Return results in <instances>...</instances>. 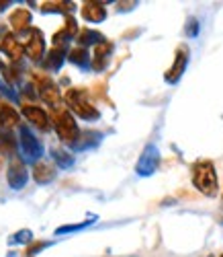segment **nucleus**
I'll return each instance as SVG.
<instances>
[{
    "instance_id": "obj_17",
    "label": "nucleus",
    "mask_w": 223,
    "mask_h": 257,
    "mask_svg": "<svg viewBox=\"0 0 223 257\" xmlns=\"http://www.w3.org/2000/svg\"><path fill=\"white\" fill-rule=\"evenodd\" d=\"M68 62L74 64V66H78L80 70H92V54H88L86 48H72L68 52Z\"/></svg>"
},
{
    "instance_id": "obj_22",
    "label": "nucleus",
    "mask_w": 223,
    "mask_h": 257,
    "mask_svg": "<svg viewBox=\"0 0 223 257\" xmlns=\"http://www.w3.org/2000/svg\"><path fill=\"white\" fill-rule=\"evenodd\" d=\"M16 148H18V140H16V136L10 130H2V132H0V153H2L4 157L14 159Z\"/></svg>"
},
{
    "instance_id": "obj_5",
    "label": "nucleus",
    "mask_w": 223,
    "mask_h": 257,
    "mask_svg": "<svg viewBox=\"0 0 223 257\" xmlns=\"http://www.w3.org/2000/svg\"><path fill=\"white\" fill-rule=\"evenodd\" d=\"M160 163H162V155L158 151V146H156L154 142L146 144L144 146V151L136 163V173L140 177H152L156 171L160 169Z\"/></svg>"
},
{
    "instance_id": "obj_38",
    "label": "nucleus",
    "mask_w": 223,
    "mask_h": 257,
    "mask_svg": "<svg viewBox=\"0 0 223 257\" xmlns=\"http://www.w3.org/2000/svg\"><path fill=\"white\" fill-rule=\"evenodd\" d=\"M0 103H2V101H0Z\"/></svg>"
},
{
    "instance_id": "obj_6",
    "label": "nucleus",
    "mask_w": 223,
    "mask_h": 257,
    "mask_svg": "<svg viewBox=\"0 0 223 257\" xmlns=\"http://www.w3.org/2000/svg\"><path fill=\"white\" fill-rule=\"evenodd\" d=\"M188 62H190V50L186 44H180L174 52V62L170 64V68L164 72V80L166 84H178L188 68Z\"/></svg>"
},
{
    "instance_id": "obj_18",
    "label": "nucleus",
    "mask_w": 223,
    "mask_h": 257,
    "mask_svg": "<svg viewBox=\"0 0 223 257\" xmlns=\"http://www.w3.org/2000/svg\"><path fill=\"white\" fill-rule=\"evenodd\" d=\"M39 11L43 15H64V17H68L76 11V5L66 3V0H54V3H41Z\"/></svg>"
},
{
    "instance_id": "obj_25",
    "label": "nucleus",
    "mask_w": 223,
    "mask_h": 257,
    "mask_svg": "<svg viewBox=\"0 0 223 257\" xmlns=\"http://www.w3.org/2000/svg\"><path fill=\"white\" fill-rule=\"evenodd\" d=\"M72 39H76L74 35H70V31L66 29V27H62L60 31H56L54 33V37H52V44H54V48H60V50H68V46H70V41ZM70 52V50H68Z\"/></svg>"
},
{
    "instance_id": "obj_32",
    "label": "nucleus",
    "mask_w": 223,
    "mask_h": 257,
    "mask_svg": "<svg viewBox=\"0 0 223 257\" xmlns=\"http://www.w3.org/2000/svg\"><path fill=\"white\" fill-rule=\"evenodd\" d=\"M140 3H117V11L119 13H127V11H133Z\"/></svg>"
},
{
    "instance_id": "obj_20",
    "label": "nucleus",
    "mask_w": 223,
    "mask_h": 257,
    "mask_svg": "<svg viewBox=\"0 0 223 257\" xmlns=\"http://www.w3.org/2000/svg\"><path fill=\"white\" fill-rule=\"evenodd\" d=\"M0 125L4 127V130H12V127L20 125L18 123V111L10 103H0Z\"/></svg>"
},
{
    "instance_id": "obj_10",
    "label": "nucleus",
    "mask_w": 223,
    "mask_h": 257,
    "mask_svg": "<svg viewBox=\"0 0 223 257\" xmlns=\"http://www.w3.org/2000/svg\"><path fill=\"white\" fill-rule=\"evenodd\" d=\"M46 37H43L41 29L37 27H31L29 29V39L25 44V56L31 60V62H43L46 58Z\"/></svg>"
},
{
    "instance_id": "obj_23",
    "label": "nucleus",
    "mask_w": 223,
    "mask_h": 257,
    "mask_svg": "<svg viewBox=\"0 0 223 257\" xmlns=\"http://www.w3.org/2000/svg\"><path fill=\"white\" fill-rule=\"evenodd\" d=\"M52 159L58 169H70L74 165V155L64 148H52Z\"/></svg>"
},
{
    "instance_id": "obj_1",
    "label": "nucleus",
    "mask_w": 223,
    "mask_h": 257,
    "mask_svg": "<svg viewBox=\"0 0 223 257\" xmlns=\"http://www.w3.org/2000/svg\"><path fill=\"white\" fill-rule=\"evenodd\" d=\"M190 181L192 187L205 198H217L219 194V177L215 163L209 159H198L190 165Z\"/></svg>"
},
{
    "instance_id": "obj_21",
    "label": "nucleus",
    "mask_w": 223,
    "mask_h": 257,
    "mask_svg": "<svg viewBox=\"0 0 223 257\" xmlns=\"http://www.w3.org/2000/svg\"><path fill=\"white\" fill-rule=\"evenodd\" d=\"M100 140H102V134L100 132H82L80 134V138H78V142L72 146V151L74 153H80V151H88V148H96L98 144H100Z\"/></svg>"
},
{
    "instance_id": "obj_29",
    "label": "nucleus",
    "mask_w": 223,
    "mask_h": 257,
    "mask_svg": "<svg viewBox=\"0 0 223 257\" xmlns=\"http://www.w3.org/2000/svg\"><path fill=\"white\" fill-rule=\"evenodd\" d=\"M198 31H200V23H198V19L188 17L186 25H184V33H186V37L194 39V37H198Z\"/></svg>"
},
{
    "instance_id": "obj_8",
    "label": "nucleus",
    "mask_w": 223,
    "mask_h": 257,
    "mask_svg": "<svg viewBox=\"0 0 223 257\" xmlns=\"http://www.w3.org/2000/svg\"><path fill=\"white\" fill-rule=\"evenodd\" d=\"M6 181H8L10 189H14V191L23 189V187L27 185V181H29V171H27L23 159H18V157L10 159L8 169H6Z\"/></svg>"
},
{
    "instance_id": "obj_34",
    "label": "nucleus",
    "mask_w": 223,
    "mask_h": 257,
    "mask_svg": "<svg viewBox=\"0 0 223 257\" xmlns=\"http://www.w3.org/2000/svg\"><path fill=\"white\" fill-rule=\"evenodd\" d=\"M205 257H215V255H213V253H209V255H205Z\"/></svg>"
},
{
    "instance_id": "obj_19",
    "label": "nucleus",
    "mask_w": 223,
    "mask_h": 257,
    "mask_svg": "<svg viewBox=\"0 0 223 257\" xmlns=\"http://www.w3.org/2000/svg\"><path fill=\"white\" fill-rule=\"evenodd\" d=\"M76 41H78V46L80 48H90V46H100V44H104V35L100 33V31H96V29H80V33H78V37H76Z\"/></svg>"
},
{
    "instance_id": "obj_30",
    "label": "nucleus",
    "mask_w": 223,
    "mask_h": 257,
    "mask_svg": "<svg viewBox=\"0 0 223 257\" xmlns=\"http://www.w3.org/2000/svg\"><path fill=\"white\" fill-rule=\"evenodd\" d=\"M64 27L70 31V35H74V37H78V33H80V29H78V23H76V19L72 17V15H68L64 19Z\"/></svg>"
},
{
    "instance_id": "obj_35",
    "label": "nucleus",
    "mask_w": 223,
    "mask_h": 257,
    "mask_svg": "<svg viewBox=\"0 0 223 257\" xmlns=\"http://www.w3.org/2000/svg\"><path fill=\"white\" fill-rule=\"evenodd\" d=\"M2 66H4V64H2V62H0V68H2Z\"/></svg>"
},
{
    "instance_id": "obj_4",
    "label": "nucleus",
    "mask_w": 223,
    "mask_h": 257,
    "mask_svg": "<svg viewBox=\"0 0 223 257\" xmlns=\"http://www.w3.org/2000/svg\"><path fill=\"white\" fill-rule=\"evenodd\" d=\"M33 82L37 87V93L39 97L43 99V103H48V107L52 111H58L62 107H66L64 103V97L60 93V87L48 76V74H39V72H33Z\"/></svg>"
},
{
    "instance_id": "obj_37",
    "label": "nucleus",
    "mask_w": 223,
    "mask_h": 257,
    "mask_svg": "<svg viewBox=\"0 0 223 257\" xmlns=\"http://www.w3.org/2000/svg\"><path fill=\"white\" fill-rule=\"evenodd\" d=\"M219 257H223V253H221V255H219Z\"/></svg>"
},
{
    "instance_id": "obj_36",
    "label": "nucleus",
    "mask_w": 223,
    "mask_h": 257,
    "mask_svg": "<svg viewBox=\"0 0 223 257\" xmlns=\"http://www.w3.org/2000/svg\"><path fill=\"white\" fill-rule=\"evenodd\" d=\"M221 202H223V196H221Z\"/></svg>"
},
{
    "instance_id": "obj_15",
    "label": "nucleus",
    "mask_w": 223,
    "mask_h": 257,
    "mask_svg": "<svg viewBox=\"0 0 223 257\" xmlns=\"http://www.w3.org/2000/svg\"><path fill=\"white\" fill-rule=\"evenodd\" d=\"M58 177V167L52 163H35L33 167V179L39 185H48Z\"/></svg>"
},
{
    "instance_id": "obj_7",
    "label": "nucleus",
    "mask_w": 223,
    "mask_h": 257,
    "mask_svg": "<svg viewBox=\"0 0 223 257\" xmlns=\"http://www.w3.org/2000/svg\"><path fill=\"white\" fill-rule=\"evenodd\" d=\"M18 144H20V153H23L25 161H37L43 155V146L37 140V136L31 132V127L20 123L18 125Z\"/></svg>"
},
{
    "instance_id": "obj_28",
    "label": "nucleus",
    "mask_w": 223,
    "mask_h": 257,
    "mask_svg": "<svg viewBox=\"0 0 223 257\" xmlns=\"http://www.w3.org/2000/svg\"><path fill=\"white\" fill-rule=\"evenodd\" d=\"M50 245H52V241H35V243H31V245L27 247V251H25L23 257H37L43 249H48Z\"/></svg>"
},
{
    "instance_id": "obj_27",
    "label": "nucleus",
    "mask_w": 223,
    "mask_h": 257,
    "mask_svg": "<svg viewBox=\"0 0 223 257\" xmlns=\"http://www.w3.org/2000/svg\"><path fill=\"white\" fill-rule=\"evenodd\" d=\"M0 72H2V76L6 78V84H10V87H12V84L18 82V78H20V62L18 64H10V66H6V64H4V66L0 68Z\"/></svg>"
},
{
    "instance_id": "obj_16",
    "label": "nucleus",
    "mask_w": 223,
    "mask_h": 257,
    "mask_svg": "<svg viewBox=\"0 0 223 257\" xmlns=\"http://www.w3.org/2000/svg\"><path fill=\"white\" fill-rule=\"evenodd\" d=\"M10 27L14 33L23 35V33H29L31 29V13L27 9H16L12 15H10Z\"/></svg>"
},
{
    "instance_id": "obj_3",
    "label": "nucleus",
    "mask_w": 223,
    "mask_h": 257,
    "mask_svg": "<svg viewBox=\"0 0 223 257\" xmlns=\"http://www.w3.org/2000/svg\"><path fill=\"white\" fill-rule=\"evenodd\" d=\"M52 125H54L60 142L70 146V148L78 142V138L82 134L80 127H78V121L74 119V113L68 109V107H62L58 111H52Z\"/></svg>"
},
{
    "instance_id": "obj_26",
    "label": "nucleus",
    "mask_w": 223,
    "mask_h": 257,
    "mask_svg": "<svg viewBox=\"0 0 223 257\" xmlns=\"http://www.w3.org/2000/svg\"><path fill=\"white\" fill-rule=\"evenodd\" d=\"M33 243V232L29 228H20L8 237V245H31Z\"/></svg>"
},
{
    "instance_id": "obj_12",
    "label": "nucleus",
    "mask_w": 223,
    "mask_h": 257,
    "mask_svg": "<svg viewBox=\"0 0 223 257\" xmlns=\"http://www.w3.org/2000/svg\"><path fill=\"white\" fill-rule=\"evenodd\" d=\"M0 52H2L12 64H18L25 54V46H20V41L16 39L14 33H6L4 37H0Z\"/></svg>"
},
{
    "instance_id": "obj_13",
    "label": "nucleus",
    "mask_w": 223,
    "mask_h": 257,
    "mask_svg": "<svg viewBox=\"0 0 223 257\" xmlns=\"http://www.w3.org/2000/svg\"><path fill=\"white\" fill-rule=\"evenodd\" d=\"M113 50H115V46L110 44V41H104V44L94 48V54H92V70L94 72H104L106 70L110 58H113Z\"/></svg>"
},
{
    "instance_id": "obj_31",
    "label": "nucleus",
    "mask_w": 223,
    "mask_h": 257,
    "mask_svg": "<svg viewBox=\"0 0 223 257\" xmlns=\"http://www.w3.org/2000/svg\"><path fill=\"white\" fill-rule=\"evenodd\" d=\"M0 93H4L8 99H12V101H16L18 99V95L12 91V87H10V84H2V82H0Z\"/></svg>"
},
{
    "instance_id": "obj_2",
    "label": "nucleus",
    "mask_w": 223,
    "mask_h": 257,
    "mask_svg": "<svg viewBox=\"0 0 223 257\" xmlns=\"http://www.w3.org/2000/svg\"><path fill=\"white\" fill-rule=\"evenodd\" d=\"M64 103L66 107L80 119L84 121H96L100 119V111L94 107V103L88 97V91L82 87H72L64 93Z\"/></svg>"
},
{
    "instance_id": "obj_33",
    "label": "nucleus",
    "mask_w": 223,
    "mask_h": 257,
    "mask_svg": "<svg viewBox=\"0 0 223 257\" xmlns=\"http://www.w3.org/2000/svg\"><path fill=\"white\" fill-rule=\"evenodd\" d=\"M10 5H16V0H0V11H6Z\"/></svg>"
},
{
    "instance_id": "obj_11",
    "label": "nucleus",
    "mask_w": 223,
    "mask_h": 257,
    "mask_svg": "<svg viewBox=\"0 0 223 257\" xmlns=\"http://www.w3.org/2000/svg\"><path fill=\"white\" fill-rule=\"evenodd\" d=\"M106 5L108 3H98V0H86L80 7V15L84 21L92 25H98V23H104L106 21Z\"/></svg>"
},
{
    "instance_id": "obj_14",
    "label": "nucleus",
    "mask_w": 223,
    "mask_h": 257,
    "mask_svg": "<svg viewBox=\"0 0 223 257\" xmlns=\"http://www.w3.org/2000/svg\"><path fill=\"white\" fill-rule=\"evenodd\" d=\"M68 60V50H60V48H52L46 58H43V68L48 72H60L64 62Z\"/></svg>"
},
{
    "instance_id": "obj_9",
    "label": "nucleus",
    "mask_w": 223,
    "mask_h": 257,
    "mask_svg": "<svg viewBox=\"0 0 223 257\" xmlns=\"http://www.w3.org/2000/svg\"><path fill=\"white\" fill-rule=\"evenodd\" d=\"M20 115H23L31 125H35L37 130H41V132H48L52 127V117L48 115L46 109H41L39 105L25 103L23 107H20Z\"/></svg>"
},
{
    "instance_id": "obj_24",
    "label": "nucleus",
    "mask_w": 223,
    "mask_h": 257,
    "mask_svg": "<svg viewBox=\"0 0 223 257\" xmlns=\"http://www.w3.org/2000/svg\"><path fill=\"white\" fill-rule=\"evenodd\" d=\"M94 222H96V216H90V218H86V220H82V222H74V224H62V226L56 228L54 234H72V232H80V230H84V228H88V226H92Z\"/></svg>"
}]
</instances>
